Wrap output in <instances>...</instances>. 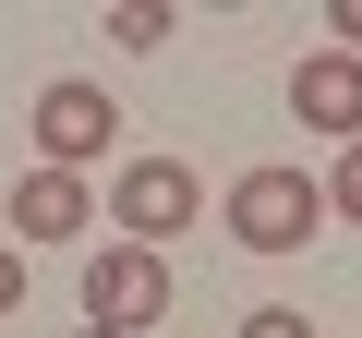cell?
<instances>
[{"label":"cell","instance_id":"cell-1","mask_svg":"<svg viewBox=\"0 0 362 338\" xmlns=\"http://www.w3.org/2000/svg\"><path fill=\"white\" fill-rule=\"evenodd\" d=\"M194 218H206V182H194V157H121V169H109V230H121V242L169 254Z\"/></svg>","mask_w":362,"mask_h":338},{"label":"cell","instance_id":"cell-2","mask_svg":"<svg viewBox=\"0 0 362 338\" xmlns=\"http://www.w3.org/2000/svg\"><path fill=\"white\" fill-rule=\"evenodd\" d=\"M314 230H326V194H314V169L266 157V169H242V182H230V242H242V254H302Z\"/></svg>","mask_w":362,"mask_h":338},{"label":"cell","instance_id":"cell-3","mask_svg":"<svg viewBox=\"0 0 362 338\" xmlns=\"http://www.w3.org/2000/svg\"><path fill=\"white\" fill-rule=\"evenodd\" d=\"M157 314H169V254H145V242L85 254V338H145Z\"/></svg>","mask_w":362,"mask_h":338},{"label":"cell","instance_id":"cell-4","mask_svg":"<svg viewBox=\"0 0 362 338\" xmlns=\"http://www.w3.org/2000/svg\"><path fill=\"white\" fill-rule=\"evenodd\" d=\"M109 145H121V109H109V85H97V73L37 85V169H97Z\"/></svg>","mask_w":362,"mask_h":338},{"label":"cell","instance_id":"cell-5","mask_svg":"<svg viewBox=\"0 0 362 338\" xmlns=\"http://www.w3.org/2000/svg\"><path fill=\"white\" fill-rule=\"evenodd\" d=\"M97 230V182L85 169H25L13 182V242H85Z\"/></svg>","mask_w":362,"mask_h":338},{"label":"cell","instance_id":"cell-6","mask_svg":"<svg viewBox=\"0 0 362 338\" xmlns=\"http://www.w3.org/2000/svg\"><path fill=\"white\" fill-rule=\"evenodd\" d=\"M290 121L302 133H362V61L350 49H314V61H290Z\"/></svg>","mask_w":362,"mask_h":338},{"label":"cell","instance_id":"cell-7","mask_svg":"<svg viewBox=\"0 0 362 338\" xmlns=\"http://www.w3.org/2000/svg\"><path fill=\"white\" fill-rule=\"evenodd\" d=\"M314 194H326V218H350V230H362V133L338 145V169H326V182H314Z\"/></svg>","mask_w":362,"mask_h":338},{"label":"cell","instance_id":"cell-8","mask_svg":"<svg viewBox=\"0 0 362 338\" xmlns=\"http://www.w3.org/2000/svg\"><path fill=\"white\" fill-rule=\"evenodd\" d=\"M109 49H169V13H157V0H133V13H109Z\"/></svg>","mask_w":362,"mask_h":338},{"label":"cell","instance_id":"cell-9","mask_svg":"<svg viewBox=\"0 0 362 338\" xmlns=\"http://www.w3.org/2000/svg\"><path fill=\"white\" fill-rule=\"evenodd\" d=\"M242 338H314V314H290V302H254V314H242Z\"/></svg>","mask_w":362,"mask_h":338},{"label":"cell","instance_id":"cell-10","mask_svg":"<svg viewBox=\"0 0 362 338\" xmlns=\"http://www.w3.org/2000/svg\"><path fill=\"white\" fill-rule=\"evenodd\" d=\"M326 25H338L326 49H350V61H362V0H338V13H326Z\"/></svg>","mask_w":362,"mask_h":338},{"label":"cell","instance_id":"cell-11","mask_svg":"<svg viewBox=\"0 0 362 338\" xmlns=\"http://www.w3.org/2000/svg\"><path fill=\"white\" fill-rule=\"evenodd\" d=\"M0 314H25V254H0Z\"/></svg>","mask_w":362,"mask_h":338}]
</instances>
